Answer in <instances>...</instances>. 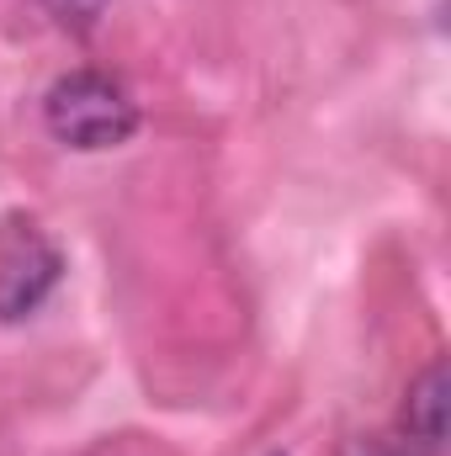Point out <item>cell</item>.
<instances>
[{"instance_id":"6da1fadb","label":"cell","mask_w":451,"mask_h":456,"mask_svg":"<svg viewBox=\"0 0 451 456\" xmlns=\"http://www.w3.org/2000/svg\"><path fill=\"white\" fill-rule=\"evenodd\" d=\"M43 117H48V133L70 149H117L138 133V102L127 96V86L102 75V69H70L48 86V102H43Z\"/></svg>"},{"instance_id":"7a4b0ae2","label":"cell","mask_w":451,"mask_h":456,"mask_svg":"<svg viewBox=\"0 0 451 456\" xmlns=\"http://www.w3.org/2000/svg\"><path fill=\"white\" fill-rule=\"evenodd\" d=\"M59 281V249L37 228H16L0 244V319H21L43 303V292Z\"/></svg>"},{"instance_id":"3957f363","label":"cell","mask_w":451,"mask_h":456,"mask_svg":"<svg viewBox=\"0 0 451 456\" xmlns=\"http://www.w3.org/2000/svg\"><path fill=\"white\" fill-rule=\"evenodd\" d=\"M398 436L414 441L425 456H441V446H447V361H430V366L409 382Z\"/></svg>"},{"instance_id":"277c9868","label":"cell","mask_w":451,"mask_h":456,"mask_svg":"<svg viewBox=\"0 0 451 456\" xmlns=\"http://www.w3.org/2000/svg\"><path fill=\"white\" fill-rule=\"evenodd\" d=\"M340 456H425V452L393 430V436H361V441H345V452Z\"/></svg>"},{"instance_id":"5b68a950","label":"cell","mask_w":451,"mask_h":456,"mask_svg":"<svg viewBox=\"0 0 451 456\" xmlns=\"http://www.w3.org/2000/svg\"><path fill=\"white\" fill-rule=\"evenodd\" d=\"M43 5H48L64 27H91V21L107 11V0H43Z\"/></svg>"}]
</instances>
